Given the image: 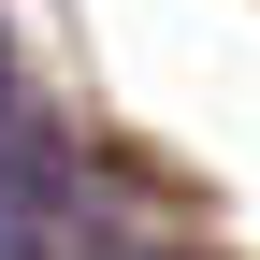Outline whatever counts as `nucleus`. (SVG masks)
<instances>
[{"label":"nucleus","mask_w":260,"mask_h":260,"mask_svg":"<svg viewBox=\"0 0 260 260\" xmlns=\"http://www.w3.org/2000/svg\"><path fill=\"white\" fill-rule=\"evenodd\" d=\"M0 260H58V174L0 159Z\"/></svg>","instance_id":"obj_1"}]
</instances>
